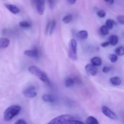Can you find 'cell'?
Listing matches in <instances>:
<instances>
[{"label":"cell","instance_id":"1","mask_svg":"<svg viewBox=\"0 0 124 124\" xmlns=\"http://www.w3.org/2000/svg\"><path fill=\"white\" fill-rule=\"evenodd\" d=\"M49 124H83L84 122L79 121L74 116L70 115H63L53 119L48 122Z\"/></svg>","mask_w":124,"mask_h":124},{"label":"cell","instance_id":"2","mask_svg":"<svg viewBox=\"0 0 124 124\" xmlns=\"http://www.w3.org/2000/svg\"><path fill=\"white\" fill-rule=\"evenodd\" d=\"M29 71L30 73L38 78L41 81L47 84L48 85H50V80L48 76H47L46 73L44 72L41 69L35 65H31L29 67Z\"/></svg>","mask_w":124,"mask_h":124},{"label":"cell","instance_id":"3","mask_svg":"<svg viewBox=\"0 0 124 124\" xmlns=\"http://www.w3.org/2000/svg\"><path fill=\"white\" fill-rule=\"evenodd\" d=\"M21 110V107L19 105H12L7 108L4 113V120L9 121L15 116L18 115Z\"/></svg>","mask_w":124,"mask_h":124},{"label":"cell","instance_id":"4","mask_svg":"<svg viewBox=\"0 0 124 124\" xmlns=\"http://www.w3.org/2000/svg\"><path fill=\"white\" fill-rule=\"evenodd\" d=\"M69 56L71 60L76 61L78 60L77 42L75 39H71L69 44Z\"/></svg>","mask_w":124,"mask_h":124},{"label":"cell","instance_id":"5","mask_svg":"<svg viewBox=\"0 0 124 124\" xmlns=\"http://www.w3.org/2000/svg\"><path fill=\"white\" fill-rule=\"evenodd\" d=\"M23 95L27 98H33L37 96V93L35 91V87L34 85H30L23 92Z\"/></svg>","mask_w":124,"mask_h":124},{"label":"cell","instance_id":"6","mask_svg":"<svg viewBox=\"0 0 124 124\" xmlns=\"http://www.w3.org/2000/svg\"><path fill=\"white\" fill-rule=\"evenodd\" d=\"M102 111L103 114H104L105 116H106L107 117H108V118L111 119H117V116H116V114L113 112V111H111L108 107L106 106H103L102 107Z\"/></svg>","mask_w":124,"mask_h":124},{"label":"cell","instance_id":"7","mask_svg":"<svg viewBox=\"0 0 124 124\" xmlns=\"http://www.w3.org/2000/svg\"><path fill=\"white\" fill-rule=\"evenodd\" d=\"M85 69L86 72L90 76H95L98 73V69H96V66L92 64V63L86 65Z\"/></svg>","mask_w":124,"mask_h":124},{"label":"cell","instance_id":"8","mask_svg":"<svg viewBox=\"0 0 124 124\" xmlns=\"http://www.w3.org/2000/svg\"><path fill=\"white\" fill-rule=\"evenodd\" d=\"M36 6L38 14L40 15H42L44 13L45 0H36Z\"/></svg>","mask_w":124,"mask_h":124},{"label":"cell","instance_id":"9","mask_svg":"<svg viewBox=\"0 0 124 124\" xmlns=\"http://www.w3.org/2000/svg\"><path fill=\"white\" fill-rule=\"evenodd\" d=\"M5 7L7 8V10L10 11L11 13H12L13 14H18V13H19V9L18 8L17 6H16L15 5L13 4H5Z\"/></svg>","mask_w":124,"mask_h":124},{"label":"cell","instance_id":"10","mask_svg":"<svg viewBox=\"0 0 124 124\" xmlns=\"http://www.w3.org/2000/svg\"><path fill=\"white\" fill-rule=\"evenodd\" d=\"M56 25V22L54 20L52 21H48L47 24V28H46V31L49 33L50 35H52L54 31V27Z\"/></svg>","mask_w":124,"mask_h":124},{"label":"cell","instance_id":"11","mask_svg":"<svg viewBox=\"0 0 124 124\" xmlns=\"http://www.w3.org/2000/svg\"><path fill=\"white\" fill-rule=\"evenodd\" d=\"M24 54L30 58H36L38 56V52L36 50H26L24 51Z\"/></svg>","mask_w":124,"mask_h":124},{"label":"cell","instance_id":"12","mask_svg":"<svg viewBox=\"0 0 124 124\" xmlns=\"http://www.w3.org/2000/svg\"><path fill=\"white\" fill-rule=\"evenodd\" d=\"M10 45V40L6 38H0V49L5 48Z\"/></svg>","mask_w":124,"mask_h":124},{"label":"cell","instance_id":"13","mask_svg":"<svg viewBox=\"0 0 124 124\" xmlns=\"http://www.w3.org/2000/svg\"><path fill=\"white\" fill-rule=\"evenodd\" d=\"M77 36L80 39L85 40L88 38V31L86 30H81L77 33Z\"/></svg>","mask_w":124,"mask_h":124},{"label":"cell","instance_id":"14","mask_svg":"<svg viewBox=\"0 0 124 124\" xmlns=\"http://www.w3.org/2000/svg\"><path fill=\"white\" fill-rule=\"evenodd\" d=\"M110 82H111V84L113 85H116V86L119 85H121V82H122L121 78L119 77L111 78L110 79Z\"/></svg>","mask_w":124,"mask_h":124},{"label":"cell","instance_id":"15","mask_svg":"<svg viewBox=\"0 0 124 124\" xmlns=\"http://www.w3.org/2000/svg\"><path fill=\"white\" fill-rule=\"evenodd\" d=\"M118 41L119 38L117 35H111L109 38V42H110V44L112 45V46H116V45H117V44L118 43Z\"/></svg>","mask_w":124,"mask_h":124},{"label":"cell","instance_id":"16","mask_svg":"<svg viewBox=\"0 0 124 124\" xmlns=\"http://www.w3.org/2000/svg\"><path fill=\"white\" fill-rule=\"evenodd\" d=\"M91 63L95 66H100L102 64V59L99 57H94L91 59Z\"/></svg>","mask_w":124,"mask_h":124},{"label":"cell","instance_id":"17","mask_svg":"<svg viewBox=\"0 0 124 124\" xmlns=\"http://www.w3.org/2000/svg\"><path fill=\"white\" fill-rule=\"evenodd\" d=\"M42 99L44 101L48 102H53L54 101V98L52 95L48 94H44L42 96Z\"/></svg>","mask_w":124,"mask_h":124},{"label":"cell","instance_id":"18","mask_svg":"<svg viewBox=\"0 0 124 124\" xmlns=\"http://www.w3.org/2000/svg\"><path fill=\"white\" fill-rule=\"evenodd\" d=\"M85 123L87 124H99V122L97 119L93 116H89L86 119Z\"/></svg>","mask_w":124,"mask_h":124},{"label":"cell","instance_id":"19","mask_svg":"<svg viewBox=\"0 0 124 124\" xmlns=\"http://www.w3.org/2000/svg\"><path fill=\"white\" fill-rule=\"evenodd\" d=\"M75 81L71 78H68L65 81V85L66 87H71L75 84Z\"/></svg>","mask_w":124,"mask_h":124},{"label":"cell","instance_id":"20","mask_svg":"<svg viewBox=\"0 0 124 124\" xmlns=\"http://www.w3.org/2000/svg\"><path fill=\"white\" fill-rule=\"evenodd\" d=\"M115 53L117 56H120L124 55V47L122 46L117 47L115 49Z\"/></svg>","mask_w":124,"mask_h":124},{"label":"cell","instance_id":"21","mask_svg":"<svg viewBox=\"0 0 124 124\" xmlns=\"http://www.w3.org/2000/svg\"><path fill=\"white\" fill-rule=\"evenodd\" d=\"M109 30L110 29L107 27L106 25H102L101 27V32L104 36H106L109 34Z\"/></svg>","mask_w":124,"mask_h":124},{"label":"cell","instance_id":"22","mask_svg":"<svg viewBox=\"0 0 124 124\" xmlns=\"http://www.w3.org/2000/svg\"><path fill=\"white\" fill-rule=\"evenodd\" d=\"M73 16L71 14H68L67 15H65V16L63 18L62 21L64 22L65 24H69L70 22L72 21Z\"/></svg>","mask_w":124,"mask_h":124},{"label":"cell","instance_id":"23","mask_svg":"<svg viewBox=\"0 0 124 124\" xmlns=\"http://www.w3.org/2000/svg\"><path fill=\"white\" fill-rule=\"evenodd\" d=\"M106 23L105 25H107V27L109 29H112L113 27V25L116 24V23H115L113 19H107L106 23Z\"/></svg>","mask_w":124,"mask_h":124},{"label":"cell","instance_id":"24","mask_svg":"<svg viewBox=\"0 0 124 124\" xmlns=\"http://www.w3.org/2000/svg\"><path fill=\"white\" fill-rule=\"evenodd\" d=\"M19 26L23 28H29L31 27V24L29 22L25 21H22L19 23Z\"/></svg>","mask_w":124,"mask_h":124},{"label":"cell","instance_id":"25","mask_svg":"<svg viewBox=\"0 0 124 124\" xmlns=\"http://www.w3.org/2000/svg\"><path fill=\"white\" fill-rule=\"evenodd\" d=\"M109 59L111 61V62L114 63L117 61V59H118V57H117V55L116 54H111L109 55Z\"/></svg>","mask_w":124,"mask_h":124},{"label":"cell","instance_id":"26","mask_svg":"<svg viewBox=\"0 0 124 124\" xmlns=\"http://www.w3.org/2000/svg\"><path fill=\"white\" fill-rule=\"evenodd\" d=\"M117 20L119 23L124 25V15H119L117 16Z\"/></svg>","mask_w":124,"mask_h":124},{"label":"cell","instance_id":"27","mask_svg":"<svg viewBox=\"0 0 124 124\" xmlns=\"http://www.w3.org/2000/svg\"><path fill=\"white\" fill-rule=\"evenodd\" d=\"M97 15H98V16H99L100 18H104V17L106 16V13L104 10H100L98 11L97 12Z\"/></svg>","mask_w":124,"mask_h":124},{"label":"cell","instance_id":"28","mask_svg":"<svg viewBox=\"0 0 124 124\" xmlns=\"http://www.w3.org/2000/svg\"><path fill=\"white\" fill-rule=\"evenodd\" d=\"M110 70H111L110 67H107V66L104 67H103V69H102L103 72L105 73H108L109 71H110Z\"/></svg>","mask_w":124,"mask_h":124},{"label":"cell","instance_id":"29","mask_svg":"<svg viewBox=\"0 0 124 124\" xmlns=\"http://www.w3.org/2000/svg\"><path fill=\"white\" fill-rule=\"evenodd\" d=\"M15 124H26L27 122H25V121H24V119H19L17 121H16Z\"/></svg>","mask_w":124,"mask_h":124},{"label":"cell","instance_id":"30","mask_svg":"<svg viewBox=\"0 0 124 124\" xmlns=\"http://www.w3.org/2000/svg\"><path fill=\"white\" fill-rule=\"evenodd\" d=\"M110 44V43L109 41H105V42H104L103 43L101 44V46L102 47H104V48H105V47H107V46H108Z\"/></svg>","mask_w":124,"mask_h":124},{"label":"cell","instance_id":"31","mask_svg":"<svg viewBox=\"0 0 124 124\" xmlns=\"http://www.w3.org/2000/svg\"><path fill=\"white\" fill-rule=\"evenodd\" d=\"M67 1L69 2V3H70V4H75V2H76V0H67Z\"/></svg>","mask_w":124,"mask_h":124},{"label":"cell","instance_id":"32","mask_svg":"<svg viewBox=\"0 0 124 124\" xmlns=\"http://www.w3.org/2000/svg\"><path fill=\"white\" fill-rule=\"evenodd\" d=\"M104 1H105V2H108L110 4H113L114 3V0H104Z\"/></svg>","mask_w":124,"mask_h":124},{"label":"cell","instance_id":"33","mask_svg":"<svg viewBox=\"0 0 124 124\" xmlns=\"http://www.w3.org/2000/svg\"><path fill=\"white\" fill-rule=\"evenodd\" d=\"M48 2H49V4L50 6H53V0H48Z\"/></svg>","mask_w":124,"mask_h":124}]
</instances>
